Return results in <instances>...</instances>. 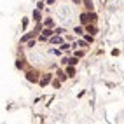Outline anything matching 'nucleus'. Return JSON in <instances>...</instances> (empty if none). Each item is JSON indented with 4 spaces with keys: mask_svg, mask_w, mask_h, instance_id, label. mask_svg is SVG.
<instances>
[{
    "mask_svg": "<svg viewBox=\"0 0 124 124\" xmlns=\"http://www.w3.org/2000/svg\"><path fill=\"white\" fill-rule=\"evenodd\" d=\"M40 31H42V33L39 35V40H40V42H47V39L51 37V35H54V30H53V28H42Z\"/></svg>",
    "mask_w": 124,
    "mask_h": 124,
    "instance_id": "nucleus-1",
    "label": "nucleus"
},
{
    "mask_svg": "<svg viewBox=\"0 0 124 124\" xmlns=\"http://www.w3.org/2000/svg\"><path fill=\"white\" fill-rule=\"evenodd\" d=\"M84 31H87L89 35H96L98 33V28L94 26V23H91V24L87 23V24H84Z\"/></svg>",
    "mask_w": 124,
    "mask_h": 124,
    "instance_id": "nucleus-2",
    "label": "nucleus"
},
{
    "mask_svg": "<svg viewBox=\"0 0 124 124\" xmlns=\"http://www.w3.org/2000/svg\"><path fill=\"white\" fill-rule=\"evenodd\" d=\"M51 79H53V75H51V73H46V75H44L42 79L39 80V84L42 86V87H46V86L49 84V82H51Z\"/></svg>",
    "mask_w": 124,
    "mask_h": 124,
    "instance_id": "nucleus-3",
    "label": "nucleus"
},
{
    "mask_svg": "<svg viewBox=\"0 0 124 124\" xmlns=\"http://www.w3.org/2000/svg\"><path fill=\"white\" fill-rule=\"evenodd\" d=\"M47 40H49L51 44H61V42H63V37H61V35H56V33H54V35H51V37H49Z\"/></svg>",
    "mask_w": 124,
    "mask_h": 124,
    "instance_id": "nucleus-4",
    "label": "nucleus"
},
{
    "mask_svg": "<svg viewBox=\"0 0 124 124\" xmlns=\"http://www.w3.org/2000/svg\"><path fill=\"white\" fill-rule=\"evenodd\" d=\"M26 80L37 82V80H39V73H37V72H28V73H26Z\"/></svg>",
    "mask_w": 124,
    "mask_h": 124,
    "instance_id": "nucleus-5",
    "label": "nucleus"
},
{
    "mask_svg": "<svg viewBox=\"0 0 124 124\" xmlns=\"http://www.w3.org/2000/svg\"><path fill=\"white\" fill-rule=\"evenodd\" d=\"M31 18H33V21H35V23H40V21H42V14H40V11H39V9H35L33 12H31Z\"/></svg>",
    "mask_w": 124,
    "mask_h": 124,
    "instance_id": "nucleus-6",
    "label": "nucleus"
},
{
    "mask_svg": "<svg viewBox=\"0 0 124 124\" xmlns=\"http://www.w3.org/2000/svg\"><path fill=\"white\" fill-rule=\"evenodd\" d=\"M42 26H44V28H54V19H51V18H47V19H44V23H42Z\"/></svg>",
    "mask_w": 124,
    "mask_h": 124,
    "instance_id": "nucleus-7",
    "label": "nucleus"
},
{
    "mask_svg": "<svg viewBox=\"0 0 124 124\" xmlns=\"http://www.w3.org/2000/svg\"><path fill=\"white\" fill-rule=\"evenodd\" d=\"M67 77H75V67H72V65H68L67 67Z\"/></svg>",
    "mask_w": 124,
    "mask_h": 124,
    "instance_id": "nucleus-8",
    "label": "nucleus"
},
{
    "mask_svg": "<svg viewBox=\"0 0 124 124\" xmlns=\"http://www.w3.org/2000/svg\"><path fill=\"white\" fill-rule=\"evenodd\" d=\"M87 19H89V23H96V19H98L96 12H94V11H89V12H87Z\"/></svg>",
    "mask_w": 124,
    "mask_h": 124,
    "instance_id": "nucleus-9",
    "label": "nucleus"
},
{
    "mask_svg": "<svg viewBox=\"0 0 124 124\" xmlns=\"http://www.w3.org/2000/svg\"><path fill=\"white\" fill-rule=\"evenodd\" d=\"M82 4H84V7L87 9V12H89V11H94V5H93L91 0H82Z\"/></svg>",
    "mask_w": 124,
    "mask_h": 124,
    "instance_id": "nucleus-10",
    "label": "nucleus"
},
{
    "mask_svg": "<svg viewBox=\"0 0 124 124\" xmlns=\"http://www.w3.org/2000/svg\"><path fill=\"white\" fill-rule=\"evenodd\" d=\"M35 35H37V33H33V31H30V33H24V35L21 37V42H28V40H30V39H33Z\"/></svg>",
    "mask_w": 124,
    "mask_h": 124,
    "instance_id": "nucleus-11",
    "label": "nucleus"
},
{
    "mask_svg": "<svg viewBox=\"0 0 124 124\" xmlns=\"http://www.w3.org/2000/svg\"><path fill=\"white\" fill-rule=\"evenodd\" d=\"M79 63V58L72 56V58H67V65H72V67H75V65Z\"/></svg>",
    "mask_w": 124,
    "mask_h": 124,
    "instance_id": "nucleus-12",
    "label": "nucleus"
},
{
    "mask_svg": "<svg viewBox=\"0 0 124 124\" xmlns=\"http://www.w3.org/2000/svg\"><path fill=\"white\" fill-rule=\"evenodd\" d=\"M56 75H58V79H60L61 82H65V80H67V73H65V72H63L61 68H60V70L56 72Z\"/></svg>",
    "mask_w": 124,
    "mask_h": 124,
    "instance_id": "nucleus-13",
    "label": "nucleus"
},
{
    "mask_svg": "<svg viewBox=\"0 0 124 124\" xmlns=\"http://www.w3.org/2000/svg\"><path fill=\"white\" fill-rule=\"evenodd\" d=\"M86 53H84V49H73V56L75 58H82Z\"/></svg>",
    "mask_w": 124,
    "mask_h": 124,
    "instance_id": "nucleus-14",
    "label": "nucleus"
},
{
    "mask_svg": "<svg viewBox=\"0 0 124 124\" xmlns=\"http://www.w3.org/2000/svg\"><path fill=\"white\" fill-rule=\"evenodd\" d=\"M80 23H82V26L89 23V19H87V12H82V14H80Z\"/></svg>",
    "mask_w": 124,
    "mask_h": 124,
    "instance_id": "nucleus-15",
    "label": "nucleus"
},
{
    "mask_svg": "<svg viewBox=\"0 0 124 124\" xmlns=\"http://www.w3.org/2000/svg\"><path fill=\"white\" fill-rule=\"evenodd\" d=\"M60 46H61V51H63V53H68V51H70V49H72L68 42H61Z\"/></svg>",
    "mask_w": 124,
    "mask_h": 124,
    "instance_id": "nucleus-16",
    "label": "nucleus"
},
{
    "mask_svg": "<svg viewBox=\"0 0 124 124\" xmlns=\"http://www.w3.org/2000/svg\"><path fill=\"white\" fill-rule=\"evenodd\" d=\"M73 33L82 35V33H84V26H82V24H80V26H75V28H73Z\"/></svg>",
    "mask_w": 124,
    "mask_h": 124,
    "instance_id": "nucleus-17",
    "label": "nucleus"
},
{
    "mask_svg": "<svg viewBox=\"0 0 124 124\" xmlns=\"http://www.w3.org/2000/svg\"><path fill=\"white\" fill-rule=\"evenodd\" d=\"M35 44H37V40H35V37H33V39H30L28 42H26V47L31 49V47H35Z\"/></svg>",
    "mask_w": 124,
    "mask_h": 124,
    "instance_id": "nucleus-18",
    "label": "nucleus"
},
{
    "mask_svg": "<svg viewBox=\"0 0 124 124\" xmlns=\"http://www.w3.org/2000/svg\"><path fill=\"white\" fill-rule=\"evenodd\" d=\"M53 30H54L56 35H65V33H67V30H65V28H53Z\"/></svg>",
    "mask_w": 124,
    "mask_h": 124,
    "instance_id": "nucleus-19",
    "label": "nucleus"
},
{
    "mask_svg": "<svg viewBox=\"0 0 124 124\" xmlns=\"http://www.w3.org/2000/svg\"><path fill=\"white\" fill-rule=\"evenodd\" d=\"M82 35H84V40H86V42H89V44H93V35H89V33H82Z\"/></svg>",
    "mask_w": 124,
    "mask_h": 124,
    "instance_id": "nucleus-20",
    "label": "nucleus"
},
{
    "mask_svg": "<svg viewBox=\"0 0 124 124\" xmlns=\"http://www.w3.org/2000/svg\"><path fill=\"white\" fill-rule=\"evenodd\" d=\"M44 7H46V4H44V0H39V4H37V9H39V11H42Z\"/></svg>",
    "mask_w": 124,
    "mask_h": 124,
    "instance_id": "nucleus-21",
    "label": "nucleus"
},
{
    "mask_svg": "<svg viewBox=\"0 0 124 124\" xmlns=\"http://www.w3.org/2000/svg\"><path fill=\"white\" fill-rule=\"evenodd\" d=\"M23 60H18V61H16V67H18V68H23Z\"/></svg>",
    "mask_w": 124,
    "mask_h": 124,
    "instance_id": "nucleus-22",
    "label": "nucleus"
},
{
    "mask_svg": "<svg viewBox=\"0 0 124 124\" xmlns=\"http://www.w3.org/2000/svg\"><path fill=\"white\" fill-rule=\"evenodd\" d=\"M53 4H56V0H47L46 2V5H53Z\"/></svg>",
    "mask_w": 124,
    "mask_h": 124,
    "instance_id": "nucleus-23",
    "label": "nucleus"
},
{
    "mask_svg": "<svg viewBox=\"0 0 124 124\" xmlns=\"http://www.w3.org/2000/svg\"><path fill=\"white\" fill-rule=\"evenodd\" d=\"M80 2H82V0H73V4H75V5H79Z\"/></svg>",
    "mask_w": 124,
    "mask_h": 124,
    "instance_id": "nucleus-24",
    "label": "nucleus"
}]
</instances>
